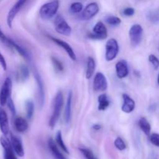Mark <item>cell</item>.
I'll list each match as a JSON object with an SVG mask.
<instances>
[{"label":"cell","instance_id":"1","mask_svg":"<svg viewBox=\"0 0 159 159\" xmlns=\"http://www.w3.org/2000/svg\"><path fill=\"white\" fill-rule=\"evenodd\" d=\"M64 104V97L61 91H58L54 97V105H53L52 114L49 120V126L51 129L54 128L57 124L59 118L61 116L62 107Z\"/></svg>","mask_w":159,"mask_h":159},{"label":"cell","instance_id":"2","mask_svg":"<svg viewBox=\"0 0 159 159\" xmlns=\"http://www.w3.org/2000/svg\"><path fill=\"white\" fill-rule=\"evenodd\" d=\"M59 9L58 0L53 1L43 4L40 9V16L43 20H49L57 14Z\"/></svg>","mask_w":159,"mask_h":159},{"label":"cell","instance_id":"3","mask_svg":"<svg viewBox=\"0 0 159 159\" xmlns=\"http://www.w3.org/2000/svg\"><path fill=\"white\" fill-rule=\"evenodd\" d=\"M120 46L115 38H110L106 43L105 59L107 61H112L117 57L119 54Z\"/></svg>","mask_w":159,"mask_h":159},{"label":"cell","instance_id":"4","mask_svg":"<svg viewBox=\"0 0 159 159\" xmlns=\"http://www.w3.org/2000/svg\"><path fill=\"white\" fill-rule=\"evenodd\" d=\"M54 28L57 34L65 36H70L71 27L62 16L57 15L54 19Z\"/></svg>","mask_w":159,"mask_h":159},{"label":"cell","instance_id":"5","mask_svg":"<svg viewBox=\"0 0 159 159\" xmlns=\"http://www.w3.org/2000/svg\"><path fill=\"white\" fill-rule=\"evenodd\" d=\"M144 30L140 24H134L129 30V38L133 47H137L141 43Z\"/></svg>","mask_w":159,"mask_h":159},{"label":"cell","instance_id":"6","mask_svg":"<svg viewBox=\"0 0 159 159\" xmlns=\"http://www.w3.org/2000/svg\"><path fill=\"white\" fill-rule=\"evenodd\" d=\"M12 82L10 78H6L5 79L3 85L0 90V105L5 106L7 103L8 100L10 98L11 93H12Z\"/></svg>","mask_w":159,"mask_h":159},{"label":"cell","instance_id":"7","mask_svg":"<svg viewBox=\"0 0 159 159\" xmlns=\"http://www.w3.org/2000/svg\"><path fill=\"white\" fill-rule=\"evenodd\" d=\"M108 36L107 26L102 22L99 21L96 23L93 29V34H89L88 37L93 40H104Z\"/></svg>","mask_w":159,"mask_h":159},{"label":"cell","instance_id":"8","mask_svg":"<svg viewBox=\"0 0 159 159\" xmlns=\"http://www.w3.org/2000/svg\"><path fill=\"white\" fill-rule=\"evenodd\" d=\"M108 88L107 78L102 72H97L93 79V89L96 92H105Z\"/></svg>","mask_w":159,"mask_h":159},{"label":"cell","instance_id":"9","mask_svg":"<svg viewBox=\"0 0 159 159\" xmlns=\"http://www.w3.org/2000/svg\"><path fill=\"white\" fill-rule=\"evenodd\" d=\"M27 1L28 0H18V1L14 4V6L11 8L10 10L9 11L7 15V18H6V23H7V25L9 26V28H12V22H13L16 16L18 14V12H20V9L23 8V6L26 4Z\"/></svg>","mask_w":159,"mask_h":159},{"label":"cell","instance_id":"10","mask_svg":"<svg viewBox=\"0 0 159 159\" xmlns=\"http://www.w3.org/2000/svg\"><path fill=\"white\" fill-rule=\"evenodd\" d=\"M50 39H51L54 43H56V44L58 45L59 47H61V48L62 49L67 53V54H68V57L71 58V60H72L73 61H75L76 59H77V57H76V54L75 53L73 48H71V46L69 44V43H68L66 41H65V40H61V39H58V38H56V37H50Z\"/></svg>","mask_w":159,"mask_h":159},{"label":"cell","instance_id":"11","mask_svg":"<svg viewBox=\"0 0 159 159\" xmlns=\"http://www.w3.org/2000/svg\"><path fill=\"white\" fill-rule=\"evenodd\" d=\"M99 12V5L96 2H91L82 10V18L84 20H89L96 16Z\"/></svg>","mask_w":159,"mask_h":159},{"label":"cell","instance_id":"12","mask_svg":"<svg viewBox=\"0 0 159 159\" xmlns=\"http://www.w3.org/2000/svg\"><path fill=\"white\" fill-rule=\"evenodd\" d=\"M34 78H35L36 82H37V87H38V96H39V102H40V107L44 103V97H45V93H44V87H43V82L42 80V78L40 75L39 74L37 68H34Z\"/></svg>","mask_w":159,"mask_h":159},{"label":"cell","instance_id":"13","mask_svg":"<svg viewBox=\"0 0 159 159\" xmlns=\"http://www.w3.org/2000/svg\"><path fill=\"white\" fill-rule=\"evenodd\" d=\"M0 144L4 149V159H17L11 144V141L2 137L0 138Z\"/></svg>","mask_w":159,"mask_h":159},{"label":"cell","instance_id":"14","mask_svg":"<svg viewBox=\"0 0 159 159\" xmlns=\"http://www.w3.org/2000/svg\"><path fill=\"white\" fill-rule=\"evenodd\" d=\"M122 97L124 99V102H123V105L121 107V110L125 113H132L134 110L135 107H136L134 100L126 93L123 94Z\"/></svg>","mask_w":159,"mask_h":159},{"label":"cell","instance_id":"15","mask_svg":"<svg viewBox=\"0 0 159 159\" xmlns=\"http://www.w3.org/2000/svg\"><path fill=\"white\" fill-rule=\"evenodd\" d=\"M116 74L118 79H122L127 77L129 74V68L126 61H120L115 66Z\"/></svg>","mask_w":159,"mask_h":159},{"label":"cell","instance_id":"16","mask_svg":"<svg viewBox=\"0 0 159 159\" xmlns=\"http://www.w3.org/2000/svg\"><path fill=\"white\" fill-rule=\"evenodd\" d=\"M72 92L69 91V93H68V96H67V100L65 107V120L66 124H69L71 120V115H72Z\"/></svg>","mask_w":159,"mask_h":159},{"label":"cell","instance_id":"17","mask_svg":"<svg viewBox=\"0 0 159 159\" xmlns=\"http://www.w3.org/2000/svg\"><path fill=\"white\" fill-rule=\"evenodd\" d=\"M0 130L5 136L8 135L9 132V124L7 113L2 108H0Z\"/></svg>","mask_w":159,"mask_h":159},{"label":"cell","instance_id":"18","mask_svg":"<svg viewBox=\"0 0 159 159\" xmlns=\"http://www.w3.org/2000/svg\"><path fill=\"white\" fill-rule=\"evenodd\" d=\"M11 140V144L13 148L15 153L18 155L19 157H23L24 156V149H23V144L22 141L19 138L13 134H11L10 136Z\"/></svg>","mask_w":159,"mask_h":159},{"label":"cell","instance_id":"19","mask_svg":"<svg viewBox=\"0 0 159 159\" xmlns=\"http://www.w3.org/2000/svg\"><path fill=\"white\" fill-rule=\"evenodd\" d=\"M14 127L19 133H23L26 131L29 127L27 120L22 116H17L14 120Z\"/></svg>","mask_w":159,"mask_h":159},{"label":"cell","instance_id":"20","mask_svg":"<svg viewBox=\"0 0 159 159\" xmlns=\"http://www.w3.org/2000/svg\"><path fill=\"white\" fill-rule=\"evenodd\" d=\"M8 46L10 47V48H13V49H15L16 51L17 52L20 54V55H21L22 57H24V58L26 59V60L29 61L30 59V55L29 53L26 51V49H24L23 48H22L20 45H19L18 43H16L14 40H12V39L9 38V45H8Z\"/></svg>","mask_w":159,"mask_h":159},{"label":"cell","instance_id":"21","mask_svg":"<svg viewBox=\"0 0 159 159\" xmlns=\"http://www.w3.org/2000/svg\"><path fill=\"white\" fill-rule=\"evenodd\" d=\"M96 61L94 58L92 57H88L87 58V65H86V71H85V78L86 79H90L94 75L96 71Z\"/></svg>","mask_w":159,"mask_h":159},{"label":"cell","instance_id":"22","mask_svg":"<svg viewBox=\"0 0 159 159\" xmlns=\"http://www.w3.org/2000/svg\"><path fill=\"white\" fill-rule=\"evenodd\" d=\"M98 110L99 111H105L110 105V100L107 94L99 95L98 97Z\"/></svg>","mask_w":159,"mask_h":159},{"label":"cell","instance_id":"23","mask_svg":"<svg viewBox=\"0 0 159 159\" xmlns=\"http://www.w3.org/2000/svg\"><path fill=\"white\" fill-rule=\"evenodd\" d=\"M48 147H49L52 155L56 159H66L63 155V154L60 152L54 140L51 139V138H50L49 141H48Z\"/></svg>","mask_w":159,"mask_h":159},{"label":"cell","instance_id":"24","mask_svg":"<svg viewBox=\"0 0 159 159\" xmlns=\"http://www.w3.org/2000/svg\"><path fill=\"white\" fill-rule=\"evenodd\" d=\"M138 126L144 134L147 135V136H149L151 134L152 126H151L150 123L148 120L147 118L144 117V116L140 118L139 121H138Z\"/></svg>","mask_w":159,"mask_h":159},{"label":"cell","instance_id":"25","mask_svg":"<svg viewBox=\"0 0 159 159\" xmlns=\"http://www.w3.org/2000/svg\"><path fill=\"white\" fill-rule=\"evenodd\" d=\"M55 141H56V143H57V145L60 147V148L61 149L63 152H65V153L69 154V151H68V148H67V146L65 145V142H64L63 138H62V134H61V130H58V131L57 132V134H56Z\"/></svg>","mask_w":159,"mask_h":159},{"label":"cell","instance_id":"26","mask_svg":"<svg viewBox=\"0 0 159 159\" xmlns=\"http://www.w3.org/2000/svg\"><path fill=\"white\" fill-rule=\"evenodd\" d=\"M26 112V116L28 119H31L34 116V110H35V106H34V102L32 100H27L25 104Z\"/></svg>","mask_w":159,"mask_h":159},{"label":"cell","instance_id":"27","mask_svg":"<svg viewBox=\"0 0 159 159\" xmlns=\"http://www.w3.org/2000/svg\"><path fill=\"white\" fill-rule=\"evenodd\" d=\"M69 10L71 13H79L80 12H82L83 10V5L80 2H73L72 4L70 6Z\"/></svg>","mask_w":159,"mask_h":159},{"label":"cell","instance_id":"28","mask_svg":"<svg viewBox=\"0 0 159 159\" xmlns=\"http://www.w3.org/2000/svg\"><path fill=\"white\" fill-rule=\"evenodd\" d=\"M105 21L107 24L110 25V26H117L121 23L120 19L117 16H108L107 19H106Z\"/></svg>","mask_w":159,"mask_h":159},{"label":"cell","instance_id":"29","mask_svg":"<svg viewBox=\"0 0 159 159\" xmlns=\"http://www.w3.org/2000/svg\"><path fill=\"white\" fill-rule=\"evenodd\" d=\"M30 76L29 68L26 66H22L19 71V77L22 80H26Z\"/></svg>","mask_w":159,"mask_h":159},{"label":"cell","instance_id":"30","mask_svg":"<svg viewBox=\"0 0 159 159\" xmlns=\"http://www.w3.org/2000/svg\"><path fill=\"white\" fill-rule=\"evenodd\" d=\"M114 145L119 151H124L127 148L125 142L121 138H116L114 141Z\"/></svg>","mask_w":159,"mask_h":159},{"label":"cell","instance_id":"31","mask_svg":"<svg viewBox=\"0 0 159 159\" xmlns=\"http://www.w3.org/2000/svg\"><path fill=\"white\" fill-rule=\"evenodd\" d=\"M148 61L152 64V65L153 66L154 69L158 70L159 68V59L158 58L157 56H155V54H150L148 56Z\"/></svg>","mask_w":159,"mask_h":159},{"label":"cell","instance_id":"32","mask_svg":"<svg viewBox=\"0 0 159 159\" xmlns=\"http://www.w3.org/2000/svg\"><path fill=\"white\" fill-rule=\"evenodd\" d=\"M51 61H52L53 65H54L56 71H60V72L61 71H63L64 66H63V64L61 62V61H59L58 59L56 58V57H51Z\"/></svg>","mask_w":159,"mask_h":159},{"label":"cell","instance_id":"33","mask_svg":"<svg viewBox=\"0 0 159 159\" xmlns=\"http://www.w3.org/2000/svg\"><path fill=\"white\" fill-rule=\"evenodd\" d=\"M149 140L153 145L159 148V134L153 133L150 134L149 135Z\"/></svg>","mask_w":159,"mask_h":159},{"label":"cell","instance_id":"34","mask_svg":"<svg viewBox=\"0 0 159 159\" xmlns=\"http://www.w3.org/2000/svg\"><path fill=\"white\" fill-rule=\"evenodd\" d=\"M79 151L82 152V155H84V157H85L86 159H96L94 155H93V153L89 150V149L79 148Z\"/></svg>","mask_w":159,"mask_h":159},{"label":"cell","instance_id":"35","mask_svg":"<svg viewBox=\"0 0 159 159\" xmlns=\"http://www.w3.org/2000/svg\"><path fill=\"white\" fill-rule=\"evenodd\" d=\"M148 19L152 23H157L159 21V12L156 11L150 12L148 14Z\"/></svg>","mask_w":159,"mask_h":159},{"label":"cell","instance_id":"36","mask_svg":"<svg viewBox=\"0 0 159 159\" xmlns=\"http://www.w3.org/2000/svg\"><path fill=\"white\" fill-rule=\"evenodd\" d=\"M135 13V9L132 7H127L126 9H124L123 11V14H124L125 16L127 17H130V16H133Z\"/></svg>","mask_w":159,"mask_h":159},{"label":"cell","instance_id":"37","mask_svg":"<svg viewBox=\"0 0 159 159\" xmlns=\"http://www.w3.org/2000/svg\"><path fill=\"white\" fill-rule=\"evenodd\" d=\"M6 104H7L8 108L9 109V110H10V112L12 113V114L15 115L16 114V107H15V105H14L13 101H12V99H11V98H9V100H8L7 103Z\"/></svg>","mask_w":159,"mask_h":159},{"label":"cell","instance_id":"38","mask_svg":"<svg viewBox=\"0 0 159 159\" xmlns=\"http://www.w3.org/2000/svg\"><path fill=\"white\" fill-rule=\"evenodd\" d=\"M0 40H1V41L2 42V43H4L6 45H7V46L9 45V38L6 37V34H5L4 33L2 32V30H1V28H0Z\"/></svg>","mask_w":159,"mask_h":159},{"label":"cell","instance_id":"39","mask_svg":"<svg viewBox=\"0 0 159 159\" xmlns=\"http://www.w3.org/2000/svg\"><path fill=\"white\" fill-rule=\"evenodd\" d=\"M0 65H1L4 71H6V69H7V64H6V61L5 59L4 56L2 54L1 52H0Z\"/></svg>","mask_w":159,"mask_h":159},{"label":"cell","instance_id":"40","mask_svg":"<svg viewBox=\"0 0 159 159\" xmlns=\"http://www.w3.org/2000/svg\"><path fill=\"white\" fill-rule=\"evenodd\" d=\"M101 127H102V126L99 125V124H95V125L93 126V129L94 130H99L101 129Z\"/></svg>","mask_w":159,"mask_h":159},{"label":"cell","instance_id":"41","mask_svg":"<svg viewBox=\"0 0 159 159\" xmlns=\"http://www.w3.org/2000/svg\"><path fill=\"white\" fill-rule=\"evenodd\" d=\"M157 82H158V85H159V73L158 75V78H157Z\"/></svg>","mask_w":159,"mask_h":159}]
</instances>
